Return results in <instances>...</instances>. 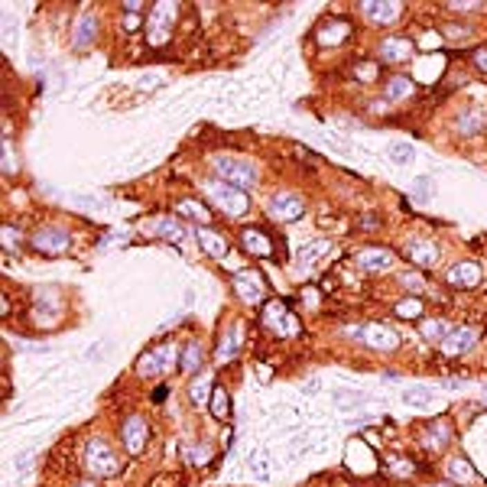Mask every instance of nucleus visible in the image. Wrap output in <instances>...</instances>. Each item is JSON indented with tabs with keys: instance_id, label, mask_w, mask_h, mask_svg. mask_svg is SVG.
<instances>
[{
	"instance_id": "f257e3e1",
	"label": "nucleus",
	"mask_w": 487,
	"mask_h": 487,
	"mask_svg": "<svg viewBox=\"0 0 487 487\" xmlns=\"http://www.w3.org/2000/svg\"><path fill=\"white\" fill-rule=\"evenodd\" d=\"M205 195L212 199V205L218 212L231 214V218H244V214L250 212V199H247V192L237 189V185H228L221 179H212L205 182Z\"/></svg>"
},
{
	"instance_id": "f03ea898",
	"label": "nucleus",
	"mask_w": 487,
	"mask_h": 487,
	"mask_svg": "<svg viewBox=\"0 0 487 487\" xmlns=\"http://www.w3.org/2000/svg\"><path fill=\"white\" fill-rule=\"evenodd\" d=\"M85 468L91 477H114L120 471V455L107 439H91L85 445Z\"/></svg>"
},
{
	"instance_id": "7ed1b4c3",
	"label": "nucleus",
	"mask_w": 487,
	"mask_h": 487,
	"mask_svg": "<svg viewBox=\"0 0 487 487\" xmlns=\"http://www.w3.org/2000/svg\"><path fill=\"white\" fill-rule=\"evenodd\" d=\"M214 172L221 176V182L228 185H237V189H250L260 179V169H257L254 159H237V156H214Z\"/></svg>"
},
{
	"instance_id": "20e7f679",
	"label": "nucleus",
	"mask_w": 487,
	"mask_h": 487,
	"mask_svg": "<svg viewBox=\"0 0 487 487\" xmlns=\"http://www.w3.org/2000/svg\"><path fill=\"white\" fill-rule=\"evenodd\" d=\"M179 358H182L179 344H176V341H163L159 348H149L147 354L137 360V374L140 377H159V374L172 371Z\"/></svg>"
},
{
	"instance_id": "39448f33",
	"label": "nucleus",
	"mask_w": 487,
	"mask_h": 487,
	"mask_svg": "<svg viewBox=\"0 0 487 487\" xmlns=\"http://www.w3.org/2000/svg\"><path fill=\"white\" fill-rule=\"evenodd\" d=\"M344 335L351 338L364 341L367 348H377V351H393L400 344V331L390 329V325H380V322H367V325H351L344 329Z\"/></svg>"
},
{
	"instance_id": "423d86ee",
	"label": "nucleus",
	"mask_w": 487,
	"mask_h": 487,
	"mask_svg": "<svg viewBox=\"0 0 487 487\" xmlns=\"http://www.w3.org/2000/svg\"><path fill=\"white\" fill-rule=\"evenodd\" d=\"M179 17V7L176 3H156L149 10V23H147V43L149 46H166L172 39V23Z\"/></svg>"
},
{
	"instance_id": "0eeeda50",
	"label": "nucleus",
	"mask_w": 487,
	"mask_h": 487,
	"mask_svg": "<svg viewBox=\"0 0 487 487\" xmlns=\"http://www.w3.org/2000/svg\"><path fill=\"white\" fill-rule=\"evenodd\" d=\"M264 325L279 338H296L299 335V322L283 299H270L264 306Z\"/></svg>"
},
{
	"instance_id": "6e6552de",
	"label": "nucleus",
	"mask_w": 487,
	"mask_h": 487,
	"mask_svg": "<svg viewBox=\"0 0 487 487\" xmlns=\"http://www.w3.org/2000/svg\"><path fill=\"white\" fill-rule=\"evenodd\" d=\"M30 244L39 250V254H65L68 250V244H72V237H68V231L65 228H43V231H36L30 237Z\"/></svg>"
},
{
	"instance_id": "1a4fd4ad",
	"label": "nucleus",
	"mask_w": 487,
	"mask_h": 487,
	"mask_svg": "<svg viewBox=\"0 0 487 487\" xmlns=\"http://www.w3.org/2000/svg\"><path fill=\"white\" fill-rule=\"evenodd\" d=\"M120 439L127 445L130 455H140L143 448H147V439H149V425L143 416H127L124 425H120Z\"/></svg>"
},
{
	"instance_id": "9d476101",
	"label": "nucleus",
	"mask_w": 487,
	"mask_h": 487,
	"mask_svg": "<svg viewBox=\"0 0 487 487\" xmlns=\"http://www.w3.org/2000/svg\"><path fill=\"white\" fill-rule=\"evenodd\" d=\"M477 338H481V331L471 329V325H461V329H452V331H448L439 348H442V354H448V358H458V354H465V351L475 348Z\"/></svg>"
},
{
	"instance_id": "9b49d317",
	"label": "nucleus",
	"mask_w": 487,
	"mask_h": 487,
	"mask_svg": "<svg viewBox=\"0 0 487 487\" xmlns=\"http://www.w3.org/2000/svg\"><path fill=\"white\" fill-rule=\"evenodd\" d=\"M302 212H306V205L293 192H276L273 199H270V214H273L276 221H299Z\"/></svg>"
},
{
	"instance_id": "f8f14e48",
	"label": "nucleus",
	"mask_w": 487,
	"mask_h": 487,
	"mask_svg": "<svg viewBox=\"0 0 487 487\" xmlns=\"http://www.w3.org/2000/svg\"><path fill=\"white\" fill-rule=\"evenodd\" d=\"M264 276L254 273V270H244V273H237V279H234V289H237V296L244 299V302H250V306H257V302H264Z\"/></svg>"
},
{
	"instance_id": "ddd939ff",
	"label": "nucleus",
	"mask_w": 487,
	"mask_h": 487,
	"mask_svg": "<svg viewBox=\"0 0 487 487\" xmlns=\"http://www.w3.org/2000/svg\"><path fill=\"white\" fill-rule=\"evenodd\" d=\"M481 276H484V270H481V264L477 260H461V264L455 266H448V273H445V279L452 283V286H477L481 283Z\"/></svg>"
},
{
	"instance_id": "4468645a",
	"label": "nucleus",
	"mask_w": 487,
	"mask_h": 487,
	"mask_svg": "<svg viewBox=\"0 0 487 487\" xmlns=\"http://www.w3.org/2000/svg\"><path fill=\"white\" fill-rule=\"evenodd\" d=\"M393 264H396V257H393V250H387V247H364L358 254V266L367 270V273H383V270H390Z\"/></svg>"
},
{
	"instance_id": "2eb2a0df",
	"label": "nucleus",
	"mask_w": 487,
	"mask_h": 487,
	"mask_svg": "<svg viewBox=\"0 0 487 487\" xmlns=\"http://www.w3.org/2000/svg\"><path fill=\"white\" fill-rule=\"evenodd\" d=\"M360 13H364L371 23L387 26V23H393L396 17H400L403 7L400 3H390V0H367V3H360Z\"/></svg>"
},
{
	"instance_id": "dca6fc26",
	"label": "nucleus",
	"mask_w": 487,
	"mask_h": 487,
	"mask_svg": "<svg viewBox=\"0 0 487 487\" xmlns=\"http://www.w3.org/2000/svg\"><path fill=\"white\" fill-rule=\"evenodd\" d=\"M348 36H351V23L335 17V20H325L315 30V43L318 46H338V43H344Z\"/></svg>"
},
{
	"instance_id": "f3484780",
	"label": "nucleus",
	"mask_w": 487,
	"mask_h": 487,
	"mask_svg": "<svg viewBox=\"0 0 487 487\" xmlns=\"http://www.w3.org/2000/svg\"><path fill=\"white\" fill-rule=\"evenodd\" d=\"M241 247L254 257H270L273 254V241L264 228H244L241 231Z\"/></svg>"
},
{
	"instance_id": "a211bd4d",
	"label": "nucleus",
	"mask_w": 487,
	"mask_h": 487,
	"mask_svg": "<svg viewBox=\"0 0 487 487\" xmlns=\"http://www.w3.org/2000/svg\"><path fill=\"white\" fill-rule=\"evenodd\" d=\"M413 55V43L406 36H387L380 43V59L383 62H406Z\"/></svg>"
},
{
	"instance_id": "6ab92c4d",
	"label": "nucleus",
	"mask_w": 487,
	"mask_h": 487,
	"mask_svg": "<svg viewBox=\"0 0 487 487\" xmlns=\"http://www.w3.org/2000/svg\"><path fill=\"white\" fill-rule=\"evenodd\" d=\"M95 36H98V17H95V13H82L78 23H75L72 46H75V49H88V46L95 43Z\"/></svg>"
},
{
	"instance_id": "aec40b11",
	"label": "nucleus",
	"mask_w": 487,
	"mask_h": 487,
	"mask_svg": "<svg viewBox=\"0 0 487 487\" xmlns=\"http://www.w3.org/2000/svg\"><path fill=\"white\" fill-rule=\"evenodd\" d=\"M406 254H410V260H413L416 266H435L439 264V247L429 244V241H410Z\"/></svg>"
},
{
	"instance_id": "412c9836",
	"label": "nucleus",
	"mask_w": 487,
	"mask_h": 487,
	"mask_svg": "<svg viewBox=\"0 0 487 487\" xmlns=\"http://www.w3.org/2000/svg\"><path fill=\"white\" fill-rule=\"evenodd\" d=\"M484 124H487L484 111H481V107H468V111H461V114H458L455 130L468 137V134H481V130H484Z\"/></svg>"
},
{
	"instance_id": "4be33fe9",
	"label": "nucleus",
	"mask_w": 487,
	"mask_h": 487,
	"mask_svg": "<svg viewBox=\"0 0 487 487\" xmlns=\"http://www.w3.org/2000/svg\"><path fill=\"white\" fill-rule=\"evenodd\" d=\"M201 360H205V348H201L199 341H185L182 358H179V371L182 374H199L201 371Z\"/></svg>"
},
{
	"instance_id": "5701e85b",
	"label": "nucleus",
	"mask_w": 487,
	"mask_h": 487,
	"mask_svg": "<svg viewBox=\"0 0 487 487\" xmlns=\"http://www.w3.org/2000/svg\"><path fill=\"white\" fill-rule=\"evenodd\" d=\"M241 341H244L241 325H231V329H228V331L221 335V344L214 348V358H218V360H231L234 354L241 351Z\"/></svg>"
},
{
	"instance_id": "b1692460",
	"label": "nucleus",
	"mask_w": 487,
	"mask_h": 487,
	"mask_svg": "<svg viewBox=\"0 0 487 487\" xmlns=\"http://www.w3.org/2000/svg\"><path fill=\"white\" fill-rule=\"evenodd\" d=\"M176 212H179L182 218H189V221L201 224V228H208V221H212V212H208L201 201H195V199H182L179 205H176Z\"/></svg>"
},
{
	"instance_id": "393cba45",
	"label": "nucleus",
	"mask_w": 487,
	"mask_h": 487,
	"mask_svg": "<svg viewBox=\"0 0 487 487\" xmlns=\"http://www.w3.org/2000/svg\"><path fill=\"white\" fill-rule=\"evenodd\" d=\"M416 85L413 78H406V75H393L390 82H387V88H383V95L390 98V101H406V98H413Z\"/></svg>"
},
{
	"instance_id": "a878e982",
	"label": "nucleus",
	"mask_w": 487,
	"mask_h": 487,
	"mask_svg": "<svg viewBox=\"0 0 487 487\" xmlns=\"http://www.w3.org/2000/svg\"><path fill=\"white\" fill-rule=\"evenodd\" d=\"M199 244L205 254L212 257H228V244H224V237L218 231H212V228H201L199 231Z\"/></svg>"
},
{
	"instance_id": "bb28decb",
	"label": "nucleus",
	"mask_w": 487,
	"mask_h": 487,
	"mask_svg": "<svg viewBox=\"0 0 487 487\" xmlns=\"http://www.w3.org/2000/svg\"><path fill=\"white\" fill-rule=\"evenodd\" d=\"M452 439V429L445 423H429L423 429V445L425 448H445V442Z\"/></svg>"
},
{
	"instance_id": "cd10ccee",
	"label": "nucleus",
	"mask_w": 487,
	"mask_h": 487,
	"mask_svg": "<svg viewBox=\"0 0 487 487\" xmlns=\"http://www.w3.org/2000/svg\"><path fill=\"white\" fill-rule=\"evenodd\" d=\"M329 247L331 244L325 241V237H318V241H309L306 247H299V254H296V264L299 266H309V264H315L322 254H329Z\"/></svg>"
},
{
	"instance_id": "c85d7f7f",
	"label": "nucleus",
	"mask_w": 487,
	"mask_h": 487,
	"mask_svg": "<svg viewBox=\"0 0 487 487\" xmlns=\"http://www.w3.org/2000/svg\"><path fill=\"white\" fill-rule=\"evenodd\" d=\"M156 234L163 237V241H169V244H185V228H182L176 218H159Z\"/></svg>"
},
{
	"instance_id": "c756f323",
	"label": "nucleus",
	"mask_w": 487,
	"mask_h": 487,
	"mask_svg": "<svg viewBox=\"0 0 487 487\" xmlns=\"http://www.w3.org/2000/svg\"><path fill=\"white\" fill-rule=\"evenodd\" d=\"M212 416L214 419H221V423L231 419V396H228L224 387H214L212 390Z\"/></svg>"
},
{
	"instance_id": "7c9ffc66",
	"label": "nucleus",
	"mask_w": 487,
	"mask_h": 487,
	"mask_svg": "<svg viewBox=\"0 0 487 487\" xmlns=\"http://www.w3.org/2000/svg\"><path fill=\"white\" fill-rule=\"evenodd\" d=\"M192 403L195 406H205L208 403V393H212V371H201L195 380H192Z\"/></svg>"
},
{
	"instance_id": "2f4dec72",
	"label": "nucleus",
	"mask_w": 487,
	"mask_h": 487,
	"mask_svg": "<svg viewBox=\"0 0 487 487\" xmlns=\"http://www.w3.org/2000/svg\"><path fill=\"white\" fill-rule=\"evenodd\" d=\"M403 403L406 406H419V410H429L435 403V393L429 387H410V390L403 393Z\"/></svg>"
},
{
	"instance_id": "473e14b6",
	"label": "nucleus",
	"mask_w": 487,
	"mask_h": 487,
	"mask_svg": "<svg viewBox=\"0 0 487 487\" xmlns=\"http://www.w3.org/2000/svg\"><path fill=\"white\" fill-rule=\"evenodd\" d=\"M419 331H423V338L439 341V344H442V341H445V335L452 331V325H448L445 318H435V322H423V325H419Z\"/></svg>"
},
{
	"instance_id": "72a5a7b5",
	"label": "nucleus",
	"mask_w": 487,
	"mask_h": 487,
	"mask_svg": "<svg viewBox=\"0 0 487 487\" xmlns=\"http://www.w3.org/2000/svg\"><path fill=\"white\" fill-rule=\"evenodd\" d=\"M448 477L458 481V484L475 481V468H471V461H465V458H452V461H448Z\"/></svg>"
},
{
	"instance_id": "f704fd0d",
	"label": "nucleus",
	"mask_w": 487,
	"mask_h": 487,
	"mask_svg": "<svg viewBox=\"0 0 487 487\" xmlns=\"http://www.w3.org/2000/svg\"><path fill=\"white\" fill-rule=\"evenodd\" d=\"M387 156H390L396 166H406V163H413V159H416V149H413V143H403V140H396V143H390Z\"/></svg>"
},
{
	"instance_id": "c9c22d12",
	"label": "nucleus",
	"mask_w": 487,
	"mask_h": 487,
	"mask_svg": "<svg viewBox=\"0 0 487 487\" xmlns=\"http://www.w3.org/2000/svg\"><path fill=\"white\" fill-rule=\"evenodd\" d=\"M393 312H396L400 318H419V315H423V299H419V296L403 299V302L393 306Z\"/></svg>"
},
{
	"instance_id": "e433bc0d",
	"label": "nucleus",
	"mask_w": 487,
	"mask_h": 487,
	"mask_svg": "<svg viewBox=\"0 0 487 487\" xmlns=\"http://www.w3.org/2000/svg\"><path fill=\"white\" fill-rule=\"evenodd\" d=\"M413 195H416V201H429L435 195V182H432V176H419V179L413 182Z\"/></svg>"
},
{
	"instance_id": "4c0bfd02",
	"label": "nucleus",
	"mask_w": 487,
	"mask_h": 487,
	"mask_svg": "<svg viewBox=\"0 0 487 487\" xmlns=\"http://www.w3.org/2000/svg\"><path fill=\"white\" fill-rule=\"evenodd\" d=\"M335 403H338L341 410H354V406H360V403H364V393H358V390H338V393H335Z\"/></svg>"
},
{
	"instance_id": "58836bf2",
	"label": "nucleus",
	"mask_w": 487,
	"mask_h": 487,
	"mask_svg": "<svg viewBox=\"0 0 487 487\" xmlns=\"http://www.w3.org/2000/svg\"><path fill=\"white\" fill-rule=\"evenodd\" d=\"M354 75H358L360 82H374V78L380 75V65L377 62H358L354 65Z\"/></svg>"
},
{
	"instance_id": "ea45409f",
	"label": "nucleus",
	"mask_w": 487,
	"mask_h": 487,
	"mask_svg": "<svg viewBox=\"0 0 487 487\" xmlns=\"http://www.w3.org/2000/svg\"><path fill=\"white\" fill-rule=\"evenodd\" d=\"M475 30H468L465 23H452V26H445L442 36H452V39H461V36H471Z\"/></svg>"
},
{
	"instance_id": "a19ab883",
	"label": "nucleus",
	"mask_w": 487,
	"mask_h": 487,
	"mask_svg": "<svg viewBox=\"0 0 487 487\" xmlns=\"http://www.w3.org/2000/svg\"><path fill=\"white\" fill-rule=\"evenodd\" d=\"M403 286H410L413 293H423V276H416V273L403 276Z\"/></svg>"
},
{
	"instance_id": "79ce46f5",
	"label": "nucleus",
	"mask_w": 487,
	"mask_h": 487,
	"mask_svg": "<svg viewBox=\"0 0 487 487\" xmlns=\"http://www.w3.org/2000/svg\"><path fill=\"white\" fill-rule=\"evenodd\" d=\"M3 241H7V247H17V244H20V231L7 224V228H3Z\"/></svg>"
},
{
	"instance_id": "37998d69",
	"label": "nucleus",
	"mask_w": 487,
	"mask_h": 487,
	"mask_svg": "<svg viewBox=\"0 0 487 487\" xmlns=\"http://www.w3.org/2000/svg\"><path fill=\"white\" fill-rule=\"evenodd\" d=\"M390 468H396L393 475H400V477H410V475H413V465H410V461H390Z\"/></svg>"
},
{
	"instance_id": "c03bdc74",
	"label": "nucleus",
	"mask_w": 487,
	"mask_h": 487,
	"mask_svg": "<svg viewBox=\"0 0 487 487\" xmlns=\"http://www.w3.org/2000/svg\"><path fill=\"white\" fill-rule=\"evenodd\" d=\"M475 65L481 68V72H487V49H477L475 53Z\"/></svg>"
},
{
	"instance_id": "a18cd8bd",
	"label": "nucleus",
	"mask_w": 487,
	"mask_h": 487,
	"mask_svg": "<svg viewBox=\"0 0 487 487\" xmlns=\"http://www.w3.org/2000/svg\"><path fill=\"white\" fill-rule=\"evenodd\" d=\"M124 26H127V30H140V13H127Z\"/></svg>"
},
{
	"instance_id": "49530a36",
	"label": "nucleus",
	"mask_w": 487,
	"mask_h": 487,
	"mask_svg": "<svg viewBox=\"0 0 487 487\" xmlns=\"http://www.w3.org/2000/svg\"><path fill=\"white\" fill-rule=\"evenodd\" d=\"M358 224H360V228H377V224H380V218H374V214H364Z\"/></svg>"
},
{
	"instance_id": "de8ad7c7",
	"label": "nucleus",
	"mask_w": 487,
	"mask_h": 487,
	"mask_svg": "<svg viewBox=\"0 0 487 487\" xmlns=\"http://www.w3.org/2000/svg\"><path fill=\"white\" fill-rule=\"evenodd\" d=\"M140 10H143L140 0H127V3H124V13H140Z\"/></svg>"
},
{
	"instance_id": "09e8293b",
	"label": "nucleus",
	"mask_w": 487,
	"mask_h": 487,
	"mask_svg": "<svg viewBox=\"0 0 487 487\" xmlns=\"http://www.w3.org/2000/svg\"><path fill=\"white\" fill-rule=\"evenodd\" d=\"M166 393H169V387H156V390H153V403H163Z\"/></svg>"
},
{
	"instance_id": "8fccbe9b",
	"label": "nucleus",
	"mask_w": 487,
	"mask_h": 487,
	"mask_svg": "<svg viewBox=\"0 0 487 487\" xmlns=\"http://www.w3.org/2000/svg\"><path fill=\"white\" fill-rule=\"evenodd\" d=\"M78 487H95V484H91V481H85V484H78Z\"/></svg>"
},
{
	"instance_id": "3c124183",
	"label": "nucleus",
	"mask_w": 487,
	"mask_h": 487,
	"mask_svg": "<svg viewBox=\"0 0 487 487\" xmlns=\"http://www.w3.org/2000/svg\"><path fill=\"white\" fill-rule=\"evenodd\" d=\"M432 487H452V484H445V481H442V484H432Z\"/></svg>"
}]
</instances>
